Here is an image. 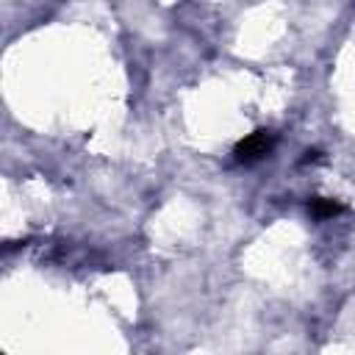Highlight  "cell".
Here are the masks:
<instances>
[{"label":"cell","mask_w":355,"mask_h":355,"mask_svg":"<svg viewBox=\"0 0 355 355\" xmlns=\"http://www.w3.org/2000/svg\"><path fill=\"white\" fill-rule=\"evenodd\" d=\"M275 144H277V133L269 130V128H258V130L247 133V136L233 147V161H236V164H244V166H252V164L269 158L272 150H275Z\"/></svg>","instance_id":"obj_1"},{"label":"cell","mask_w":355,"mask_h":355,"mask_svg":"<svg viewBox=\"0 0 355 355\" xmlns=\"http://www.w3.org/2000/svg\"><path fill=\"white\" fill-rule=\"evenodd\" d=\"M308 214L313 219H330V216H338L344 214V205L333 197H311L308 200Z\"/></svg>","instance_id":"obj_2"},{"label":"cell","mask_w":355,"mask_h":355,"mask_svg":"<svg viewBox=\"0 0 355 355\" xmlns=\"http://www.w3.org/2000/svg\"><path fill=\"white\" fill-rule=\"evenodd\" d=\"M319 158H322L319 150H305V153H302V164H313V161H319Z\"/></svg>","instance_id":"obj_3"}]
</instances>
